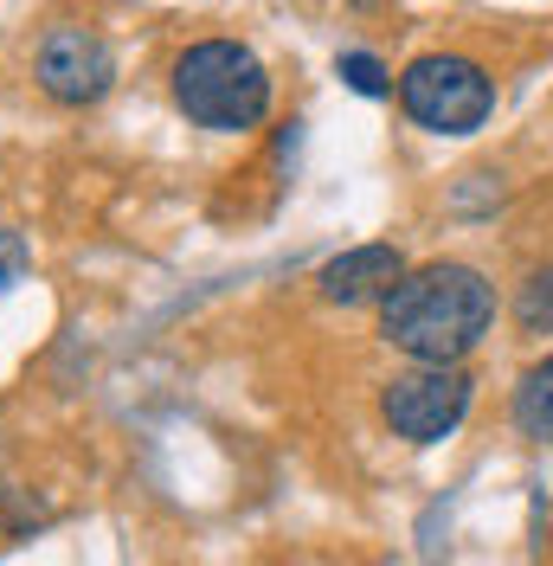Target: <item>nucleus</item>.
I'll list each match as a JSON object with an SVG mask.
<instances>
[{"instance_id":"1","label":"nucleus","mask_w":553,"mask_h":566,"mask_svg":"<svg viewBox=\"0 0 553 566\" xmlns=\"http://www.w3.org/2000/svg\"><path fill=\"white\" fill-rule=\"evenodd\" d=\"M495 322V283L477 264H418L386 290L380 335L418 367H457Z\"/></svg>"},{"instance_id":"2","label":"nucleus","mask_w":553,"mask_h":566,"mask_svg":"<svg viewBox=\"0 0 553 566\" xmlns=\"http://www.w3.org/2000/svg\"><path fill=\"white\" fill-rule=\"evenodd\" d=\"M174 104L194 129L244 136L271 116V71L244 39H194L168 71Z\"/></svg>"},{"instance_id":"3","label":"nucleus","mask_w":553,"mask_h":566,"mask_svg":"<svg viewBox=\"0 0 553 566\" xmlns=\"http://www.w3.org/2000/svg\"><path fill=\"white\" fill-rule=\"evenodd\" d=\"M399 109L431 136H470L495 109V77L463 52H418L399 71Z\"/></svg>"},{"instance_id":"4","label":"nucleus","mask_w":553,"mask_h":566,"mask_svg":"<svg viewBox=\"0 0 553 566\" xmlns=\"http://www.w3.org/2000/svg\"><path fill=\"white\" fill-rule=\"evenodd\" d=\"M463 412H470V374L463 367H413V374H393L380 392V419L406 444L450 438L463 424Z\"/></svg>"},{"instance_id":"5","label":"nucleus","mask_w":553,"mask_h":566,"mask_svg":"<svg viewBox=\"0 0 553 566\" xmlns=\"http://www.w3.org/2000/svg\"><path fill=\"white\" fill-rule=\"evenodd\" d=\"M33 77H39V91L65 109L104 104L116 91V52L91 27H52L33 52Z\"/></svg>"},{"instance_id":"6","label":"nucleus","mask_w":553,"mask_h":566,"mask_svg":"<svg viewBox=\"0 0 553 566\" xmlns=\"http://www.w3.org/2000/svg\"><path fill=\"white\" fill-rule=\"evenodd\" d=\"M413 264H406V251L399 245H354L342 258H328L322 264V303H342V310H361V303H386V290L406 277Z\"/></svg>"},{"instance_id":"7","label":"nucleus","mask_w":553,"mask_h":566,"mask_svg":"<svg viewBox=\"0 0 553 566\" xmlns=\"http://www.w3.org/2000/svg\"><path fill=\"white\" fill-rule=\"evenodd\" d=\"M515 431L534 444H553V354L515 380Z\"/></svg>"},{"instance_id":"8","label":"nucleus","mask_w":553,"mask_h":566,"mask_svg":"<svg viewBox=\"0 0 553 566\" xmlns=\"http://www.w3.org/2000/svg\"><path fill=\"white\" fill-rule=\"evenodd\" d=\"M515 322L528 328V335H553V264H541L534 277L521 283V296H515Z\"/></svg>"},{"instance_id":"9","label":"nucleus","mask_w":553,"mask_h":566,"mask_svg":"<svg viewBox=\"0 0 553 566\" xmlns=\"http://www.w3.org/2000/svg\"><path fill=\"white\" fill-rule=\"evenodd\" d=\"M335 71H342L347 91H361V97H386V91H393V77H386V65L374 59V52H342Z\"/></svg>"},{"instance_id":"10","label":"nucleus","mask_w":553,"mask_h":566,"mask_svg":"<svg viewBox=\"0 0 553 566\" xmlns=\"http://www.w3.org/2000/svg\"><path fill=\"white\" fill-rule=\"evenodd\" d=\"M27 264H33V251H27V239H20L13 226H0V296H7L13 283L27 277Z\"/></svg>"},{"instance_id":"11","label":"nucleus","mask_w":553,"mask_h":566,"mask_svg":"<svg viewBox=\"0 0 553 566\" xmlns=\"http://www.w3.org/2000/svg\"><path fill=\"white\" fill-rule=\"evenodd\" d=\"M354 7H374V0H354Z\"/></svg>"}]
</instances>
